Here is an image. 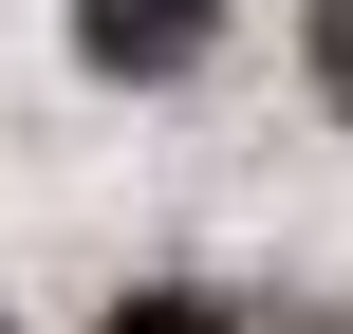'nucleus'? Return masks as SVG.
Here are the masks:
<instances>
[{
	"instance_id": "nucleus-1",
	"label": "nucleus",
	"mask_w": 353,
	"mask_h": 334,
	"mask_svg": "<svg viewBox=\"0 0 353 334\" xmlns=\"http://www.w3.org/2000/svg\"><path fill=\"white\" fill-rule=\"evenodd\" d=\"M74 37H93V74H186L223 37V0H74Z\"/></svg>"
},
{
	"instance_id": "nucleus-2",
	"label": "nucleus",
	"mask_w": 353,
	"mask_h": 334,
	"mask_svg": "<svg viewBox=\"0 0 353 334\" xmlns=\"http://www.w3.org/2000/svg\"><path fill=\"white\" fill-rule=\"evenodd\" d=\"M112 334H242V316H223V298H130Z\"/></svg>"
},
{
	"instance_id": "nucleus-3",
	"label": "nucleus",
	"mask_w": 353,
	"mask_h": 334,
	"mask_svg": "<svg viewBox=\"0 0 353 334\" xmlns=\"http://www.w3.org/2000/svg\"><path fill=\"white\" fill-rule=\"evenodd\" d=\"M316 93L353 112V0H316Z\"/></svg>"
}]
</instances>
